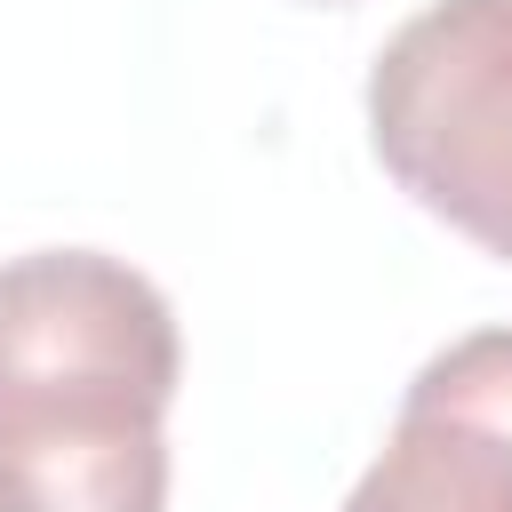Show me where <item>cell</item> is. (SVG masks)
Masks as SVG:
<instances>
[{
	"instance_id": "cell-1",
	"label": "cell",
	"mask_w": 512,
	"mask_h": 512,
	"mask_svg": "<svg viewBox=\"0 0 512 512\" xmlns=\"http://www.w3.org/2000/svg\"><path fill=\"white\" fill-rule=\"evenodd\" d=\"M184 336L168 296L104 248H32L0 264V440L136 448L168 440Z\"/></svg>"
},
{
	"instance_id": "cell-2",
	"label": "cell",
	"mask_w": 512,
	"mask_h": 512,
	"mask_svg": "<svg viewBox=\"0 0 512 512\" xmlns=\"http://www.w3.org/2000/svg\"><path fill=\"white\" fill-rule=\"evenodd\" d=\"M368 144L448 232L512 264V0H432L368 64Z\"/></svg>"
},
{
	"instance_id": "cell-3",
	"label": "cell",
	"mask_w": 512,
	"mask_h": 512,
	"mask_svg": "<svg viewBox=\"0 0 512 512\" xmlns=\"http://www.w3.org/2000/svg\"><path fill=\"white\" fill-rule=\"evenodd\" d=\"M344 512H512V328L440 344Z\"/></svg>"
}]
</instances>
